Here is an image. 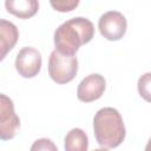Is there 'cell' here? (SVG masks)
<instances>
[{"mask_svg": "<svg viewBox=\"0 0 151 151\" xmlns=\"http://www.w3.org/2000/svg\"><path fill=\"white\" fill-rule=\"evenodd\" d=\"M94 37L93 24L83 17H76L63 22L54 32V46L65 55H74L79 47Z\"/></svg>", "mask_w": 151, "mask_h": 151, "instance_id": "1", "label": "cell"}, {"mask_svg": "<svg viewBox=\"0 0 151 151\" xmlns=\"http://www.w3.org/2000/svg\"><path fill=\"white\" fill-rule=\"evenodd\" d=\"M93 131L98 144L105 149L119 146L126 134L123 118L118 110L103 107L93 118Z\"/></svg>", "mask_w": 151, "mask_h": 151, "instance_id": "2", "label": "cell"}, {"mask_svg": "<svg viewBox=\"0 0 151 151\" xmlns=\"http://www.w3.org/2000/svg\"><path fill=\"white\" fill-rule=\"evenodd\" d=\"M78 72V59L74 55H65L57 50L52 51L48 59V74L57 84H67L74 79Z\"/></svg>", "mask_w": 151, "mask_h": 151, "instance_id": "3", "label": "cell"}, {"mask_svg": "<svg viewBox=\"0 0 151 151\" xmlns=\"http://www.w3.org/2000/svg\"><path fill=\"white\" fill-rule=\"evenodd\" d=\"M20 127V120L14 112V105L11 98L6 94H0V138L2 140L12 139L18 129Z\"/></svg>", "mask_w": 151, "mask_h": 151, "instance_id": "4", "label": "cell"}, {"mask_svg": "<svg viewBox=\"0 0 151 151\" xmlns=\"http://www.w3.org/2000/svg\"><path fill=\"white\" fill-rule=\"evenodd\" d=\"M126 19L118 11H109L99 18L98 28L100 34L111 41L119 40L126 32Z\"/></svg>", "mask_w": 151, "mask_h": 151, "instance_id": "5", "label": "cell"}, {"mask_svg": "<svg viewBox=\"0 0 151 151\" xmlns=\"http://www.w3.org/2000/svg\"><path fill=\"white\" fill-rule=\"evenodd\" d=\"M41 54L34 47H22L15 58V70L24 78H33L41 70Z\"/></svg>", "mask_w": 151, "mask_h": 151, "instance_id": "6", "label": "cell"}, {"mask_svg": "<svg viewBox=\"0 0 151 151\" xmlns=\"http://www.w3.org/2000/svg\"><path fill=\"white\" fill-rule=\"evenodd\" d=\"M106 81L99 73H92L85 77L78 85L77 97L80 101L91 103L99 99L105 91Z\"/></svg>", "mask_w": 151, "mask_h": 151, "instance_id": "7", "label": "cell"}, {"mask_svg": "<svg viewBox=\"0 0 151 151\" xmlns=\"http://www.w3.org/2000/svg\"><path fill=\"white\" fill-rule=\"evenodd\" d=\"M19 38V31L17 26L5 19L0 20V47H1V60L6 54L14 47Z\"/></svg>", "mask_w": 151, "mask_h": 151, "instance_id": "8", "label": "cell"}, {"mask_svg": "<svg viewBox=\"0 0 151 151\" xmlns=\"http://www.w3.org/2000/svg\"><path fill=\"white\" fill-rule=\"evenodd\" d=\"M5 7L11 14L21 19H28L38 12L39 2L37 0H6Z\"/></svg>", "mask_w": 151, "mask_h": 151, "instance_id": "9", "label": "cell"}, {"mask_svg": "<svg viewBox=\"0 0 151 151\" xmlns=\"http://www.w3.org/2000/svg\"><path fill=\"white\" fill-rule=\"evenodd\" d=\"M65 151H87L88 138L84 130L76 127L67 132L64 142Z\"/></svg>", "mask_w": 151, "mask_h": 151, "instance_id": "10", "label": "cell"}, {"mask_svg": "<svg viewBox=\"0 0 151 151\" xmlns=\"http://www.w3.org/2000/svg\"><path fill=\"white\" fill-rule=\"evenodd\" d=\"M138 92L143 99L151 103V72L144 73L138 79Z\"/></svg>", "mask_w": 151, "mask_h": 151, "instance_id": "11", "label": "cell"}, {"mask_svg": "<svg viewBox=\"0 0 151 151\" xmlns=\"http://www.w3.org/2000/svg\"><path fill=\"white\" fill-rule=\"evenodd\" d=\"M31 151H58L55 144L48 139V138H40L37 139L32 146H31Z\"/></svg>", "mask_w": 151, "mask_h": 151, "instance_id": "12", "label": "cell"}, {"mask_svg": "<svg viewBox=\"0 0 151 151\" xmlns=\"http://www.w3.org/2000/svg\"><path fill=\"white\" fill-rule=\"evenodd\" d=\"M50 4L58 12H70L79 5V1L78 0H66V1L65 0H60V1L52 0V1H50Z\"/></svg>", "mask_w": 151, "mask_h": 151, "instance_id": "13", "label": "cell"}, {"mask_svg": "<svg viewBox=\"0 0 151 151\" xmlns=\"http://www.w3.org/2000/svg\"><path fill=\"white\" fill-rule=\"evenodd\" d=\"M144 151H151V138L149 139V142H147V144H146V146H145V150Z\"/></svg>", "mask_w": 151, "mask_h": 151, "instance_id": "14", "label": "cell"}, {"mask_svg": "<svg viewBox=\"0 0 151 151\" xmlns=\"http://www.w3.org/2000/svg\"><path fill=\"white\" fill-rule=\"evenodd\" d=\"M93 151H109V150L105 149V147H100V149H94Z\"/></svg>", "mask_w": 151, "mask_h": 151, "instance_id": "15", "label": "cell"}]
</instances>
